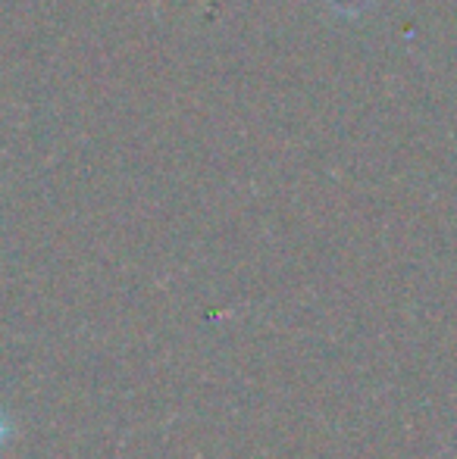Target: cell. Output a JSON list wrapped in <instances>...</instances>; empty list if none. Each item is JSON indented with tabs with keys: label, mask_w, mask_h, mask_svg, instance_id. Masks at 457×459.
Here are the masks:
<instances>
[{
	"label": "cell",
	"mask_w": 457,
	"mask_h": 459,
	"mask_svg": "<svg viewBox=\"0 0 457 459\" xmlns=\"http://www.w3.org/2000/svg\"><path fill=\"white\" fill-rule=\"evenodd\" d=\"M6 437H10V419H6L4 410H0V447L6 444Z\"/></svg>",
	"instance_id": "cell-1"
}]
</instances>
